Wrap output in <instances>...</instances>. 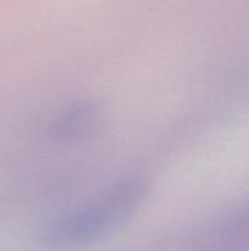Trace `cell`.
<instances>
[{
    "label": "cell",
    "instance_id": "7a4b0ae2",
    "mask_svg": "<svg viewBox=\"0 0 249 251\" xmlns=\"http://www.w3.org/2000/svg\"><path fill=\"white\" fill-rule=\"evenodd\" d=\"M101 119V109L92 101H78L66 107L51 124L50 137L56 141H73L91 134Z\"/></svg>",
    "mask_w": 249,
    "mask_h": 251
},
{
    "label": "cell",
    "instance_id": "6da1fadb",
    "mask_svg": "<svg viewBox=\"0 0 249 251\" xmlns=\"http://www.w3.org/2000/svg\"><path fill=\"white\" fill-rule=\"evenodd\" d=\"M148 187L141 178H126L87 206L50 222L38 235L45 250L68 251L103 240L120 228L142 204Z\"/></svg>",
    "mask_w": 249,
    "mask_h": 251
},
{
    "label": "cell",
    "instance_id": "3957f363",
    "mask_svg": "<svg viewBox=\"0 0 249 251\" xmlns=\"http://www.w3.org/2000/svg\"><path fill=\"white\" fill-rule=\"evenodd\" d=\"M238 222H241L242 225H245V226H249V204L245 207V210L238 216V219H236Z\"/></svg>",
    "mask_w": 249,
    "mask_h": 251
}]
</instances>
